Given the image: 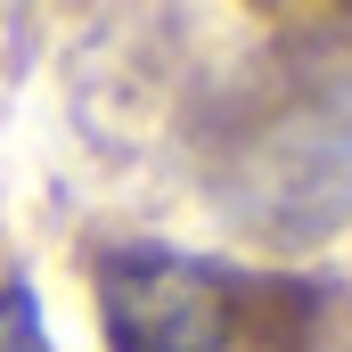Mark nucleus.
Wrapping results in <instances>:
<instances>
[{"instance_id":"1","label":"nucleus","mask_w":352,"mask_h":352,"mask_svg":"<svg viewBox=\"0 0 352 352\" xmlns=\"http://www.w3.org/2000/svg\"><path fill=\"white\" fill-rule=\"evenodd\" d=\"M98 320L115 352H230L238 295L230 278L173 246L98 254Z\"/></svg>"},{"instance_id":"2","label":"nucleus","mask_w":352,"mask_h":352,"mask_svg":"<svg viewBox=\"0 0 352 352\" xmlns=\"http://www.w3.org/2000/svg\"><path fill=\"white\" fill-rule=\"evenodd\" d=\"M0 352H50V328H41V303L25 278L0 287Z\"/></svg>"}]
</instances>
